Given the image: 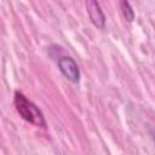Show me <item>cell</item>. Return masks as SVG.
<instances>
[{"mask_svg": "<svg viewBox=\"0 0 155 155\" xmlns=\"http://www.w3.org/2000/svg\"><path fill=\"white\" fill-rule=\"evenodd\" d=\"M13 103H15L16 110L22 116V119H24L25 121H28L29 124L36 127H42V128L46 127V121L41 110L31 101H29L22 92H18V91L15 92Z\"/></svg>", "mask_w": 155, "mask_h": 155, "instance_id": "cell-1", "label": "cell"}, {"mask_svg": "<svg viewBox=\"0 0 155 155\" xmlns=\"http://www.w3.org/2000/svg\"><path fill=\"white\" fill-rule=\"evenodd\" d=\"M57 64H58L59 71L70 82L78 84L80 81V69H79L78 63L74 61V58H71L69 56H62L58 59Z\"/></svg>", "mask_w": 155, "mask_h": 155, "instance_id": "cell-2", "label": "cell"}, {"mask_svg": "<svg viewBox=\"0 0 155 155\" xmlns=\"http://www.w3.org/2000/svg\"><path fill=\"white\" fill-rule=\"evenodd\" d=\"M85 6H86V11L91 23L98 29H104L105 16H104V12L102 11L99 2L97 0H85Z\"/></svg>", "mask_w": 155, "mask_h": 155, "instance_id": "cell-3", "label": "cell"}, {"mask_svg": "<svg viewBox=\"0 0 155 155\" xmlns=\"http://www.w3.org/2000/svg\"><path fill=\"white\" fill-rule=\"evenodd\" d=\"M119 5L122 12V16L125 17V19L127 22H132L134 19V11L132 8V6L130 5L128 0H119Z\"/></svg>", "mask_w": 155, "mask_h": 155, "instance_id": "cell-4", "label": "cell"}, {"mask_svg": "<svg viewBox=\"0 0 155 155\" xmlns=\"http://www.w3.org/2000/svg\"><path fill=\"white\" fill-rule=\"evenodd\" d=\"M154 142H155V136H154Z\"/></svg>", "mask_w": 155, "mask_h": 155, "instance_id": "cell-5", "label": "cell"}]
</instances>
